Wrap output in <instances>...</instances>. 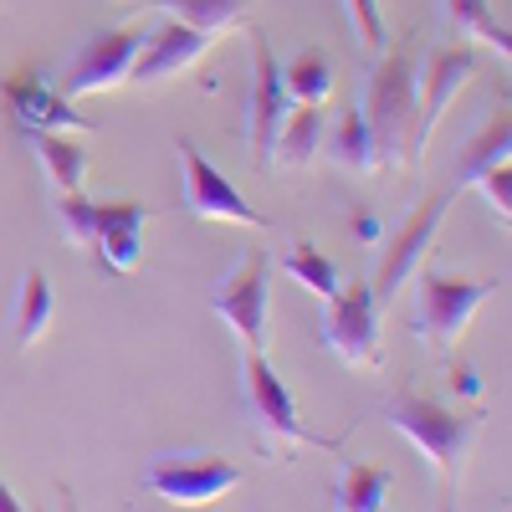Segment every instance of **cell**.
Here are the masks:
<instances>
[{
    "mask_svg": "<svg viewBox=\"0 0 512 512\" xmlns=\"http://www.w3.org/2000/svg\"><path fill=\"white\" fill-rule=\"evenodd\" d=\"M415 52L395 47L384 52L379 67L364 82V103L359 118L369 128V144H374V164L379 169H405L410 164V128H415Z\"/></svg>",
    "mask_w": 512,
    "mask_h": 512,
    "instance_id": "obj_1",
    "label": "cell"
},
{
    "mask_svg": "<svg viewBox=\"0 0 512 512\" xmlns=\"http://www.w3.org/2000/svg\"><path fill=\"white\" fill-rule=\"evenodd\" d=\"M384 420L395 425V431L431 461L436 477H456L461 461L472 456V441L482 431V415H461V410H446L425 395H390L384 400Z\"/></svg>",
    "mask_w": 512,
    "mask_h": 512,
    "instance_id": "obj_2",
    "label": "cell"
},
{
    "mask_svg": "<svg viewBox=\"0 0 512 512\" xmlns=\"http://www.w3.org/2000/svg\"><path fill=\"white\" fill-rule=\"evenodd\" d=\"M241 405H246V420H251L256 441H267L272 451H277V446L338 451V441L313 436L308 425H303V415H297V405H292V395H287V384L277 379L267 349H246V359H241Z\"/></svg>",
    "mask_w": 512,
    "mask_h": 512,
    "instance_id": "obj_3",
    "label": "cell"
},
{
    "mask_svg": "<svg viewBox=\"0 0 512 512\" xmlns=\"http://www.w3.org/2000/svg\"><path fill=\"white\" fill-rule=\"evenodd\" d=\"M415 333L431 349H451L477 318V308L497 292L492 277H441V272H415Z\"/></svg>",
    "mask_w": 512,
    "mask_h": 512,
    "instance_id": "obj_4",
    "label": "cell"
},
{
    "mask_svg": "<svg viewBox=\"0 0 512 512\" xmlns=\"http://www.w3.org/2000/svg\"><path fill=\"white\" fill-rule=\"evenodd\" d=\"M323 349L349 369H379V308L369 282H349L323 297Z\"/></svg>",
    "mask_w": 512,
    "mask_h": 512,
    "instance_id": "obj_5",
    "label": "cell"
},
{
    "mask_svg": "<svg viewBox=\"0 0 512 512\" xmlns=\"http://www.w3.org/2000/svg\"><path fill=\"white\" fill-rule=\"evenodd\" d=\"M210 308H216L221 323L236 328V338L246 349H267V333H272V256L246 251L241 267L216 287Z\"/></svg>",
    "mask_w": 512,
    "mask_h": 512,
    "instance_id": "obj_6",
    "label": "cell"
},
{
    "mask_svg": "<svg viewBox=\"0 0 512 512\" xmlns=\"http://www.w3.org/2000/svg\"><path fill=\"white\" fill-rule=\"evenodd\" d=\"M446 205H451V190L425 195L410 216H405V226L390 236V246H384V262H379V287H369L379 313L390 308L395 297H400V287L420 272L425 251H431V241H436V231H441V221H446Z\"/></svg>",
    "mask_w": 512,
    "mask_h": 512,
    "instance_id": "obj_7",
    "label": "cell"
},
{
    "mask_svg": "<svg viewBox=\"0 0 512 512\" xmlns=\"http://www.w3.org/2000/svg\"><path fill=\"white\" fill-rule=\"evenodd\" d=\"M241 482V466H231L226 456H205V451H185V456H154L144 487L164 502H180V507H205V502H221L231 487Z\"/></svg>",
    "mask_w": 512,
    "mask_h": 512,
    "instance_id": "obj_8",
    "label": "cell"
},
{
    "mask_svg": "<svg viewBox=\"0 0 512 512\" xmlns=\"http://www.w3.org/2000/svg\"><path fill=\"white\" fill-rule=\"evenodd\" d=\"M0 98H6V113L16 123V134H98L93 118H82L72 108V98L52 82H41L36 72H16V77H0Z\"/></svg>",
    "mask_w": 512,
    "mask_h": 512,
    "instance_id": "obj_9",
    "label": "cell"
},
{
    "mask_svg": "<svg viewBox=\"0 0 512 512\" xmlns=\"http://www.w3.org/2000/svg\"><path fill=\"white\" fill-rule=\"evenodd\" d=\"M292 113V98L282 88V67L267 47L262 31H251V88H246V149L256 164H272V144H277V128Z\"/></svg>",
    "mask_w": 512,
    "mask_h": 512,
    "instance_id": "obj_10",
    "label": "cell"
},
{
    "mask_svg": "<svg viewBox=\"0 0 512 512\" xmlns=\"http://www.w3.org/2000/svg\"><path fill=\"white\" fill-rule=\"evenodd\" d=\"M144 36L149 26H118L108 36H93L82 47L67 72H62V93L82 98V93H108V88H128V72H134L139 52H144Z\"/></svg>",
    "mask_w": 512,
    "mask_h": 512,
    "instance_id": "obj_11",
    "label": "cell"
},
{
    "mask_svg": "<svg viewBox=\"0 0 512 512\" xmlns=\"http://www.w3.org/2000/svg\"><path fill=\"white\" fill-rule=\"evenodd\" d=\"M175 149H180V164H185V205H190L195 221H226V226H256V231L267 226L262 210L246 205V195L190 139H180Z\"/></svg>",
    "mask_w": 512,
    "mask_h": 512,
    "instance_id": "obj_12",
    "label": "cell"
},
{
    "mask_svg": "<svg viewBox=\"0 0 512 512\" xmlns=\"http://www.w3.org/2000/svg\"><path fill=\"white\" fill-rule=\"evenodd\" d=\"M477 72V52L472 47H451V52H436L431 67H425V82L415 93V128H410V164L425 159L431 149V134L441 128V118L451 113L456 93L466 88V77Z\"/></svg>",
    "mask_w": 512,
    "mask_h": 512,
    "instance_id": "obj_13",
    "label": "cell"
},
{
    "mask_svg": "<svg viewBox=\"0 0 512 512\" xmlns=\"http://www.w3.org/2000/svg\"><path fill=\"white\" fill-rule=\"evenodd\" d=\"M205 52H210V36L169 16L164 26H154V31L144 36V52H139L134 72H128V88H159V82L190 72Z\"/></svg>",
    "mask_w": 512,
    "mask_h": 512,
    "instance_id": "obj_14",
    "label": "cell"
},
{
    "mask_svg": "<svg viewBox=\"0 0 512 512\" xmlns=\"http://www.w3.org/2000/svg\"><path fill=\"white\" fill-rule=\"evenodd\" d=\"M144 221L149 210L144 205H128V200H113V205H98V231H93V256L108 267V272H139L144 262Z\"/></svg>",
    "mask_w": 512,
    "mask_h": 512,
    "instance_id": "obj_15",
    "label": "cell"
},
{
    "mask_svg": "<svg viewBox=\"0 0 512 512\" xmlns=\"http://www.w3.org/2000/svg\"><path fill=\"white\" fill-rule=\"evenodd\" d=\"M26 144L36 149V159H41V169H47V180H52V190H57V195L82 190V180H88V164H93L88 144L62 139V134H31Z\"/></svg>",
    "mask_w": 512,
    "mask_h": 512,
    "instance_id": "obj_16",
    "label": "cell"
},
{
    "mask_svg": "<svg viewBox=\"0 0 512 512\" xmlns=\"http://www.w3.org/2000/svg\"><path fill=\"white\" fill-rule=\"evenodd\" d=\"M323 149V108H308V103H292V113L282 118L277 128V144H272V164H308L313 154Z\"/></svg>",
    "mask_w": 512,
    "mask_h": 512,
    "instance_id": "obj_17",
    "label": "cell"
},
{
    "mask_svg": "<svg viewBox=\"0 0 512 512\" xmlns=\"http://www.w3.org/2000/svg\"><path fill=\"white\" fill-rule=\"evenodd\" d=\"M507 154H512V118H507V108H502V113L482 128V134L472 139V149H466V154L456 159L451 185H456V190L477 185V175H487L492 164H507Z\"/></svg>",
    "mask_w": 512,
    "mask_h": 512,
    "instance_id": "obj_18",
    "label": "cell"
},
{
    "mask_svg": "<svg viewBox=\"0 0 512 512\" xmlns=\"http://www.w3.org/2000/svg\"><path fill=\"white\" fill-rule=\"evenodd\" d=\"M52 313H57V308H52V282L41 277V272H26V282H21V303H16V323H11L21 354H26L31 344H41V338H47Z\"/></svg>",
    "mask_w": 512,
    "mask_h": 512,
    "instance_id": "obj_19",
    "label": "cell"
},
{
    "mask_svg": "<svg viewBox=\"0 0 512 512\" xmlns=\"http://www.w3.org/2000/svg\"><path fill=\"white\" fill-rule=\"evenodd\" d=\"M149 6L185 21V26H195V31H205V36H221V31L241 26L251 0H149Z\"/></svg>",
    "mask_w": 512,
    "mask_h": 512,
    "instance_id": "obj_20",
    "label": "cell"
},
{
    "mask_svg": "<svg viewBox=\"0 0 512 512\" xmlns=\"http://www.w3.org/2000/svg\"><path fill=\"white\" fill-rule=\"evenodd\" d=\"M328 139V159L338 164V169H349V175H374V144H369V128H364V118H359V108H349V113H338V128L333 134H323Z\"/></svg>",
    "mask_w": 512,
    "mask_h": 512,
    "instance_id": "obj_21",
    "label": "cell"
},
{
    "mask_svg": "<svg viewBox=\"0 0 512 512\" xmlns=\"http://www.w3.org/2000/svg\"><path fill=\"white\" fill-rule=\"evenodd\" d=\"M390 472L384 466H349L344 477H338V487H333V507H344V512H379L384 507V497H390Z\"/></svg>",
    "mask_w": 512,
    "mask_h": 512,
    "instance_id": "obj_22",
    "label": "cell"
},
{
    "mask_svg": "<svg viewBox=\"0 0 512 512\" xmlns=\"http://www.w3.org/2000/svg\"><path fill=\"white\" fill-rule=\"evenodd\" d=\"M446 16H451V26L461 31V36H472V41H482V47H492V52H512V31L492 16V6L487 0H446Z\"/></svg>",
    "mask_w": 512,
    "mask_h": 512,
    "instance_id": "obj_23",
    "label": "cell"
},
{
    "mask_svg": "<svg viewBox=\"0 0 512 512\" xmlns=\"http://www.w3.org/2000/svg\"><path fill=\"white\" fill-rule=\"evenodd\" d=\"M282 88L292 103H308V108H323L328 93H333V67L323 52H303L292 67H282Z\"/></svg>",
    "mask_w": 512,
    "mask_h": 512,
    "instance_id": "obj_24",
    "label": "cell"
},
{
    "mask_svg": "<svg viewBox=\"0 0 512 512\" xmlns=\"http://www.w3.org/2000/svg\"><path fill=\"white\" fill-rule=\"evenodd\" d=\"M282 272H287L292 282H303L308 292H318V297H333V292H338V272H333V262H328L313 241H297V246L282 256Z\"/></svg>",
    "mask_w": 512,
    "mask_h": 512,
    "instance_id": "obj_25",
    "label": "cell"
},
{
    "mask_svg": "<svg viewBox=\"0 0 512 512\" xmlns=\"http://www.w3.org/2000/svg\"><path fill=\"white\" fill-rule=\"evenodd\" d=\"M57 221H62V236L77 246V251H93V231H98V205L72 190V195H57Z\"/></svg>",
    "mask_w": 512,
    "mask_h": 512,
    "instance_id": "obj_26",
    "label": "cell"
},
{
    "mask_svg": "<svg viewBox=\"0 0 512 512\" xmlns=\"http://www.w3.org/2000/svg\"><path fill=\"white\" fill-rule=\"evenodd\" d=\"M344 6H349V21H354V31H359V41L369 52L390 47V31H384V21H379V0H344Z\"/></svg>",
    "mask_w": 512,
    "mask_h": 512,
    "instance_id": "obj_27",
    "label": "cell"
},
{
    "mask_svg": "<svg viewBox=\"0 0 512 512\" xmlns=\"http://www.w3.org/2000/svg\"><path fill=\"white\" fill-rule=\"evenodd\" d=\"M477 190H482L487 205L497 210V221L507 226V221H512V169H507V164H492L487 175H477Z\"/></svg>",
    "mask_w": 512,
    "mask_h": 512,
    "instance_id": "obj_28",
    "label": "cell"
},
{
    "mask_svg": "<svg viewBox=\"0 0 512 512\" xmlns=\"http://www.w3.org/2000/svg\"><path fill=\"white\" fill-rule=\"evenodd\" d=\"M451 384H456V395H477V390H482L472 369H456V374H451Z\"/></svg>",
    "mask_w": 512,
    "mask_h": 512,
    "instance_id": "obj_29",
    "label": "cell"
},
{
    "mask_svg": "<svg viewBox=\"0 0 512 512\" xmlns=\"http://www.w3.org/2000/svg\"><path fill=\"white\" fill-rule=\"evenodd\" d=\"M354 236H359V241H379V226H374V216H364V210H359V221H354Z\"/></svg>",
    "mask_w": 512,
    "mask_h": 512,
    "instance_id": "obj_30",
    "label": "cell"
},
{
    "mask_svg": "<svg viewBox=\"0 0 512 512\" xmlns=\"http://www.w3.org/2000/svg\"><path fill=\"white\" fill-rule=\"evenodd\" d=\"M21 507H26V502H21V497L6 487V482H0V512H21Z\"/></svg>",
    "mask_w": 512,
    "mask_h": 512,
    "instance_id": "obj_31",
    "label": "cell"
}]
</instances>
